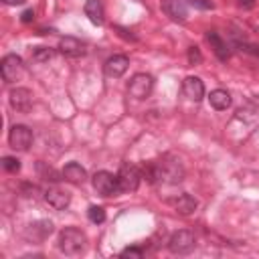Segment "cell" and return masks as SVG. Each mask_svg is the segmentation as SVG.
Returning a JSON list of instances; mask_svg holds the SVG:
<instances>
[{"label": "cell", "mask_w": 259, "mask_h": 259, "mask_svg": "<svg viewBox=\"0 0 259 259\" xmlns=\"http://www.w3.org/2000/svg\"><path fill=\"white\" fill-rule=\"evenodd\" d=\"M142 178H146L152 184H156V182L178 184V182L184 180V166H182V162L176 156L164 154L160 160H152V162L144 164Z\"/></svg>", "instance_id": "obj_1"}, {"label": "cell", "mask_w": 259, "mask_h": 259, "mask_svg": "<svg viewBox=\"0 0 259 259\" xmlns=\"http://www.w3.org/2000/svg\"><path fill=\"white\" fill-rule=\"evenodd\" d=\"M57 247L61 253L69 255V257H75V255H81L87 247V235L77 229V227H67L59 233V239H57Z\"/></svg>", "instance_id": "obj_2"}, {"label": "cell", "mask_w": 259, "mask_h": 259, "mask_svg": "<svg viewBox=\"0 0 259 259\" xmlns=\"http://www.w3.org/2000/svg\"><path fill=\"white\" fill-rule=\"evenodd\" d=\"M91 182H93V188H95L101 196H115V194L121 192V190H119V182H117V174L113 176V174L107 172V170L95 172L93 178H91Z\"/></svg>", "instance_id": "obj_3"}, {"label": "cell", "mask_w": 259, "mask_h": 259, "mask_svg": "<svg viewBox=\"0 0 259 259\" xmlns=\"http://www.w3.org/2000/svg\"><path fill=\"white\" fill-rule=\"evenodd\" d=\"M196 245V239H194V233L182 229V231H176L170 235L168 239V251L174 253V255H188Z\"/></svg>", "instance_id": "obj_4"}, {"label": "cell", "mask_w": 259, "mask_h": 259, "mask_svg": "<svg viewBox=\"0 0 259 259\" xmlns=\"http://www.w3.org/2000/svg\"><path fill=\"white\" fill-rule=\"evenodd\" d=\"M152 89H154V79L148 73H136L130 79V83H127V91H130V95L134 99H146V97H150Z\"/></svg>", "instance_id": "obj_5"}, {"label": "cell", "mask_w": 259, "mask_h": 259, "mask_svg": "<svg viewBox=\"0 0 259 259\" xmlns=\"http://www.w3.org/2000/svg\"><path fill=\"white\" fill-rule=\"evenodd\" d=\"M140 180H142V170H138V166H134V164H123L117 172V182H119L121 192L138 190Z\"/></svg>", "instance_id": "obj_6"}, {"label": "cell", "mask_w": 259, "mask_h": 259, "mask_svg": "<svg viewBox=\"0 0 259 259\" xmlns=\"http://www.w3.org/2000/svg\"><path fill=\"white\" fill-rule=\"evenodd\" d=\"M8 144H10V148L16 150V152H26V150L30 148V144H32V132H30L26 125L16 123V125H12L10 132H8Z\"/></svg>", "instance_id": "obj_7"}, {"label": "cell", "mask_w": 259, "mask_h": 259, "mask_svg": "<svg viewBox=\"0 0 259 259\" xmlns=\"http://www.w3.org/2000/svg\"><path fill=\"white\" fill-rule=\"evenodd\" d=\"M24 71V63L18 55H6L2 61H0V73H2V79L6 83H14L20 79Z\"/></svg>", "instance_id": "obj_8"}, {"label": "cell", "mask_w": 259, "mask_h": 259, "mask_svg": "<svg viewBox=\"0 0 259 259\" xmlns=\"http://www.w3.org/2000/svg\"><path fill=\"white\" fill-rule=\"evenodd\" d=\"M8 103H10V107H12L14 111L26 113V111H30V107H32V93H30L26 87H16V89L10 91Z\"/></svg>", "instance_id": "obj_9"}, {"label": "cell", "mask_w": 259, "mask_h": 259, "mask_svg": "<svg viewBox=\"0 0 259 259\" xmlns=\"http://www.w3.org/2000/svg\"><path fill=\"white\" fill-rule=\"evenodd\" d=\"M168 204L178 212V214H192L194 210H196V206H198V200L192 196V194H188V192H182V194H178V196H172V198H168Z\"/></svg>", "instance_id": "obj_10"}, {"label": "cell", "mask_w": 259, "mask_h": 259, "mask_svg": "<svg viewBox=\"0 0 259 259\" xmlns=\"http://www.w3.org/2000/svg\"><path fill=\"white\" fill-rule=\"evenodd\" d=\"M127 67H130V59L125 55H113V57H109L105 61L103 73L107 77H111V79H117V77H121L127 71Z\"/></svg>", "instance_id": "obj_11"}, {"label": "cell", "mask_w": 259, "mask_h": 259, "mask_svg": "<svg viewBox=\"0 0 259 259\" xmlns=\"http://www.w3.org/2000/svg\"><path fill=\"white\" fill-rule=\"evenodd\" d=\"M85 49L87 45L75 36H63L59 40V51L65 55V57H71V59H77V57H83L85 55Z\"/></svg>", "instance_id": "obj_12"}, {"label": "cell", "mask_w": 259, "mask_h": 259, "mask_svg": "<svg viewBox=\"0 0 259 259\" xmlns=\"http://www.w3.org/2000/svg\"><path fill=\"white\" fill-rule=\"evenodd\" d=\"M45 200H47L55 210H63V208L69 206V202H71V194H69L67 190L57 188V186H49V188L45 190Z\"/></svg>", "instance_id": "obj_13"}, {"label": "cell", "mask_w": 259, "mask_h": 259, "mask_svg": "<svg viewBox=\"0 0 259 259\" xmlns=\"http://www.w3.org/2000/svg\"><path fill=\"white\" fill-rule=\"evenodd\" d=\"M162 10H164L166 16H170L174 22H184L186 16H188L186 2H184V0H162Z\"/></svg>", "instance_id": "obj_14"}, {"label": "cell", "mask_w": 259, "mask_h": 259, "mask_svg": "<svg viewBox=\"0 0 259 259\" xmlns=\"http://www.w3.org/2000/svg\"><path fill=\"white\" fill-rule=\"evenodd\" d=\"M182 93L190 101H200L204 97V85H202V81L198 77H192L190 75V77H186L182 81Z\"/></svg>", "instance_id": "obj_15"}, {"label": "cell", "mask_w": 259, "mask_h": 259, "mask_svg": "<svg viewBox=\"0 0 259 259\" xmlns=\"http://www.w3.org/2000/svg\"><path fill=\"white\" fill-rule=\"evenodd\" d=\"M61 176H63V180H67V182H71V184H83V182L87 180V170H85L81 164H77V162H69V164L63 168Z\"/></svg>", "instance_id": "obj_16"}, {"label": "cell", "mask_w": 259, "mask_h": 259, "mask_svg": "<svg viewBox=\"0 0 259 259\" xmlns=\"http://www.w3.org/2000/svg\"><path fill=\"white\" fill-rule=\"evenodd\" d=\"M83 10H85V16H87L93 24H97V26L103 24V20H105V12H103V4H101V0H85Z\"/></svg>", "instance_id": "obj_17"}, {"label": "cell", "mask_w": 259, "mask_h": 259, "mask_svg": "<svg viewBox=\"0 0 259 259\" xmlns=\"http://www.w3.org/2000/svg\"><path fill=\"white\" fill-rule=\"evenodd\" d=\"M53 233V223L51 221H36L26 229V237L32 241H45Z\"/></svg>", "instance_id": "obj_18"}, {"label": "cell", "mask_w": 259, "mask_h": 259, "mask_svg": "<svg viewBox=\"0 0 259 259\" xmlns=\"http://www.w3.org/2000/svg\"><path fill=\"white\" fill-rule=\"evenodd\" d=\"M206 40H208L210 49L214 51V55H217L221 61H227V59H229V47H227V42L221 38L219 32L208 30V32H206Z\"/></svg>", "instance_id": "obj_19"}, {"label": "cell", "mask_w": 259, "mask_h": 259, "mask_svg": "<svg viewBox=\"0 0 259 259\" xmlns=\"http://www.w3.org/2000/svg\"><path fill=\"white\" fill-rule=\"evenodd\" d=\"M208 101H210V105H212L217 111H225V109L231 107V95H229V91H225V89H214V91H210Z\"/></svg>", "instance_id": "obj_20"}, {"label": "cell", "mask_w": 259, "mask_h": 259, "mask_svg": "<svg viewBox=\"0 0 259 259\" xmlns=\"http://www.w3.org/2000/svg\"><path fill=\"white\" fill-rule=\"evenodd\" d=\"M30 55H32V59L36 63H49L55 57V49H51V47H34Z\"/></svg>", "instance_id": "obj_21"}, {"label": "cell", "mask_w": 259, "mask_h": 259, "mask_svg": "<svg viewBox=\"0 0 259 259\" xmlns=\"http://www.w3.org/2000/svg\"><path fill=\"white\" fill-rule=\"evenodd\" d=\"M87 217H89V221H91L93 225H101V223L105 221V210H103V206L93 204V206H89Z\"/></svg>", "instance_id": "obj_22"}, {"label": "cell", "mask_w": 259, "mask_h": 259, "mask_svg": "<svg viewBox=\"0 0 259 259\" xmlns=\"http://www.w3.org/2000/svg\"><path fill=\"white\" fill-rule=\"evenodd\" d=\"M186 59H188V65H200L202 63V55H200V49L198 47H188L186 51Z\"/></svg>", "instance_id": "obj_23"}, {"label": "cell", "mask_w": 259, "mask_h": 259, "mask_svg": "<svg viewBox=\"0 0 259 259\" xmlns=\"http://www.w3.org/2000/svg\"><path fill=\"white\" fill-rule=\"evenodd\" d=\"M2 166L6 172H18L20 170V160L14 156H4L2 158Z\"/></svg>", "instance_id": "obj_24"}, {"label": "cell", "mask_w": 259, "mask_h": 259, "mask_svg": "<svg viewBox=\"0 0 259 259\" xmlns=\"http://www.w3.org/2000/svg\"><path fill=\"white\" fill-rule=\"evenodd\" d=\"M142 255H144V251H142L140 247H127V249H123V251L119 253L121 259H140Z\"/></svg>", "instance_id": "obj_25"}, {"label": "cell", "mask_w": 259, "mask_h": 259, "mask_svg": "<svg viewBox=\"0 0 259 259\" xmlns=\"http://www.w3.org/2000/svg\"><path fill=\"white\" fill-rule=\"evenodd\" d=\"M184 2L194 6V8H200V10H212V2L210 0H184Z\"/></svg>", "instance_id": "obj_26"}, {"label": "cell", "mask_w": 259, "mask_h": 259, "mask_svg": "<svg viewBox=\"0 0 259 259\" xmlns=\"http://www.w3.org/2000/svg\"><path fill=\"white\" fill-rule=\"evenodd\" d=\"M115 30H117V34L121 36V38H125V40H132V42H136L138 38L132 34V30H127V28H121V26H115Z\"/></svg>", "instance_id": "obj_27"}, {"label": "cell", "mask_w": 259, "mask_h": 259, "mask_svg": "<svg viewBox=\"0 0 259 259\" xmlns=\"http://www.w3.org/2000/svg\"><path fill=\"white\" fill-rule=\"evenodd\" d=\"M20 20H22L24 24H28V22H32V20H34V10H32V8H28V10H24V12L20 14Z\"/></svg>", "instance_id": "obj_28"}, {"label": "cell", "mask_w": 259, "mask_h": 259, "mask_svg": "<svg viewBox=\"0 0 259 259\" xmlns=\"http://www.w3.org/2000/svg\"><path fill=\"white\" fill-rule=\"evenodd\" d=\"M237 4L243 6V8H253L255 6V0H237Z\"/></svg>", "instance_id": "obj_29"}, {"label": "cell", "mask_w": 259, "mask_h": 259, "mask_svg": "<svg viewBox=\"0 0 259 259\" xmlns=\"http://www.w3.org/2000/svg\"><path fill=\"white\" fill-rule=\"evenodd\" d=\"M26 0H4V4H8V6H16V4H24Z\"/></svg>", "instance_id": "obj_30"}]
</instances>
